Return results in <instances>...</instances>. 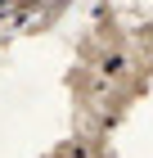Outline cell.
<instances>
[{
    "label": "cell",
    "instance_id": "6da1fadb",
    "mask_svg": "<svg viewBox=\"0 0 153 158\" xmlns=\"http://www.w3.org/2000/svg\"><path fill=\"white\" fill-rule=\"evenodd\" d=\"M18 5H27V0H18Z\"/></svg>",
    "mask_w": 153,
    "mask_h": 158
}]
</instances>
